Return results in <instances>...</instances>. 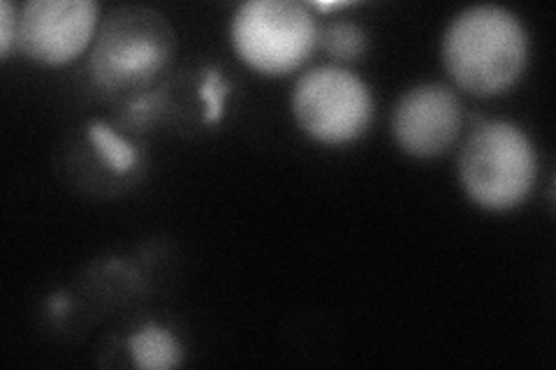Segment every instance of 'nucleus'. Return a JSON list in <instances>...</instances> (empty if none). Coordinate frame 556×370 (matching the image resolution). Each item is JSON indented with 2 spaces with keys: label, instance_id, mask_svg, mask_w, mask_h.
<instances>
[{
  "label": "nucleus",
  "instance_id": "f257e3e1",
  "mask_svg": "<svg viewBox=\"0 0 556 370\" xmlns=\"http://www.w3.org/2000/svg\"><path fill=\"white\" fill-rule=\"evenodd\" d=\"M529 33L515 12L501 5L462 10L443 33V67L462 91L494 98L527 73Z\"/></svg>",
  "mask_w": 556,
  "mask_h": 370
},
{
  "label": "nucleus",
  "instance_id": "f03ea898",
  "mask_svg": "<svg viewBox=\"0 0 556 370\" xmlns=\"http://www.w3.org/2000/svg\"><path fill=\"white\" fill-rule=\"evenodd\" d=\"M177 30L163 12L147 5L116 8L96 33L91 79L104 95L130 102L153 91L177 59Z\"/></svg>",
  "mask_w": 556,
  "mask_h": 370
},
{
  "label": "nucleus",
  "instance_id": "7ed1b4c3",
  "mask_svg": "<svg viewBox=\"0 0 556 370\" xmlns=\"http://www.w3.org/2000/svg\"><path fill=\"white\" fill-rule=\"evenodd\" d=\"M459 183L476 206L506 214L525 204L538 181V151L513 120H480L459 153Z\"/></svg>",
  "mask_w": 556,
  "mask_h": 370
},
{
  "label": "nucleus",
  "instance_id": "20e7f679",
  "mask_svg": "<svg viewBox=\"0 0 556 370\" xmlns=\"http://www.w3.org/2000/svg\"><path fill=\"white\" fill-rule=\"evenodd\" d=\"M320 26L313 10L298 0H249L230 22V40L239 61L267 77L300 69L318 47Z\"/></svg>",
  "mask_w": 556,
  "mask_h": 370
},
{
  "label": "nucleus",
  "instance_id": "39448f33",
  "mask_svg": "<svg viewBox=\"0 0 556 370\" xmlns=\"http://www.w3.org/2000/svg\"><path fill=\"white\" fill-rule=\"evenodd\" d=\"M292 116L313 142L345 146L367 135L374 120V93L353 69L320 65L304 73L292 88Z\"/></svg>",
  "mask_w": 556,
  "mask_h": 370
},
{
  "label": "nucleus",
  "instance_id": "423d86ee",
  "mask_svg": "<svg viewBox=\"0 0 556 370\" xmlns=\"http://www.w3.org/2000/svg\"><path fill=\"white\" fill-rule=\"evenodd\" d=\"M100 5L96 0H28L20 10L22 54L40 65L73 63L96 40Z\"/></svg>",
  "mask_w": 556,
  "mask_h": 370
},
{
  "label": "nucleus",
  "instance_id": "0eeeda50",
  "mask_svg": "<svg viewBox=\"0 0 556 370\" xmlns=\"http://www.w3.org/2000/svg\"><path fill=\"white\" fill-rule=\"evenodd\" d=\"M464 128V104L445 84L413 86L392 112L396 146L410 157H439L457 144Z\"/></svg>",
  "mask_w": 556,
  "mask_h": 370
},
{
  "label": "nucleus",
  "instance_id": "6e6552de",
  "mask_svg": "<svg viewBox=\"0 0 556 370\" xmlns=\"http://www.w3.org/2000/svg\"><path fill=\"white\" fill-rule=\"evenodd\" d=\"M130 359L144 370H172L181 366L184 347L174 333L161 324L149 322L137 327L128 339Z\"/></svg>",
  "mask_w": 556,
  "mask_h": 370
},
{
  "label": "nucleus",
  "instance_id": "1a4fd4ad",
  "mask_svg": "<svg viewBox=\"0 0 556 370\" xmlns=\"http://www.w3.org/2000/svg\"><path fill=\"white\" fill-rule=\"evenodd\" d=\"M86 135H89L91 144L96 146L98 155L102 157V163L108 165V169H112L114 174H128L137 167V163H139L137 146L132 142H128V139L121 137L104 120L91 123Z\"/></svg>",
  "mask_w": 556,
  "mask_h": 370
},
{
  "label": "nucleus",
  "instance_id": "9d476101",
  "mask_svg": "<svg viewBox=\"0 0 556 370\" xmlns=\"http://www.w3.org/2000/svg\"><path fill=\"white\" fill-rule=\"evenodd\" d=\"M318 44L327 51V56H332L334 61L351 63L364 56L367 51V33L355 22L339 20V22H329L327 26L320 28V38Z\"/></svg>",
  "mask_w": 556,
  "mask_h": 370
},
{
  "label": "nucleus",
  "instance_id": "9b49d317",
  "mask_svg": "<svg viewBox=\"0 0 556 370\" xmlns=\"http://www.w3.org/2000/svg\"><path fill=\"white\" fill-rule=\"evenodd\" d=\"M230 81L216 67H206L200 81V100L204 104V120L218 123L225 116V104H228Z\"/></svg>",
  "mask_w": 556,
  "mask_h": 370
},
{
  "label": "nucleus",
  "instance_id": "f8f14e48",
  "mask_svg": "<svg viewBox=\"0 0 556 370\" xmlns=\"http://www.w3.org/2000/svg\"><path fill=\"white\" fill-rule=\"evenodd\" d=\"M163 107V98L161 91H149L144 95H139L126 104V120L135 128H147L151 123L161 116Z\"/></svg>",
  "mask_w": 556,
  "mask_h": 370
},
{
  "label": "nucleus",
  "instance_id": "ddd939ff",
  "mask_svg": "<svg viewBox=\"0 0 556 370\" xmlns=\"http://www.w3.org/2000/svg\"><path fill=\"white\" fill-rule=\"evenodd\" d=\"M20 40V10L10 0H0V59H10Z\"/></svg>",
  "mask_w": 556,
  "mask_h": 370
},
{
  "label": "nucleus",
  "instance_id": "4468645a",
  "mask_svg": "<svg viewBox=\"0 0 556 370\" xmlns=\"http://www.w3.org/2000/svg\"><path fill=\"white\" fill-rule=\"evenodd\" d=\"M308 8L325 14V12H337V10H343V8H351V3H341V0H329V3H323V0H316V3H311Z\"/></svg>",
  "mask_w": 556,
  "mask_h": 370
},
{
  "label": "nucleus",
  "instance_id": "2eb2a0df",
  "mask_svg": "<svg viewBox=\"0 0 556 370\" xmlns=\"http://www.w3.org/2000/svg\"><path fill=\"white\" fill-rule=\"evenodd\" d=\"M51 306H54V310L61 315V312L65 310V306H67V298H65L63 294H59V296L54 298V302H51Z\"/></svg>",
  "mask_w": 556,
  "mask_h": 370
}]
</instances>
